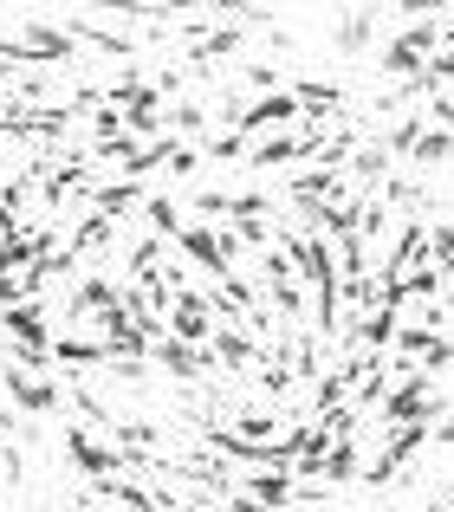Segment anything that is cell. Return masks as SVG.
Instances as JSON below:
<instances>
[{
  "label": "cell",
  "mask_w": 454,
  "mask_h": 512,
  "mask_svg": "<svg viewBox=\"0 0 454 512\" xmlns=\"http://www.w3.org/2000/svg\"><path fill=\"white\" fill-rule=\"evenodd\" d=\"M78 512H117V506H98V500H85V506H78Z\"/></svg>",
  "instance_id": "obj_34"
},
{
  "label": "cell",
  "mask_w": 454,
  "mask_h": 512,
  "mask_svg": "<svg viewBox=\"0 0 454 512\" xmlns=\"http://www.w3.org/2000/svg\"><path fill=\"white\" fill-rule=\"evenodd\" d=\"M422 117L442 124V130H454V98H429V104H422Z\"/></svg>",
  "instance_id": "obj_30"
},
{
  "label": "cell",
  "mask_w": 454,
  "mask_h": 512,
  "mask_svg": "<svg viewBox=\"0 0 454 512\" xmlns=\"http://www.w3.org/2000/svg\"><path fill=\"white\" fill-rule=\"evenodd\" d=\"M416 266H429V221H409L403 234H396L390 260H383V286H396V279H409Z\"/></svg>",
  "instance_id": "obj_10"
},
{
  "label": "cell",
  "mask_w": 454,
  "mask_h": 512,
  "mask_svg": "<svg viewBox=\"0 0 454 512\" xmlns=\"http://www.w3.org/2000/svg\"><path fill=\"white\" fill-rule=\"evenodd\" d=\"M85 124H91V143H111V137H124V111H117V104H98V111H91Z\"/></svg>",
  "instance_id": "obj_26"
},
{
  "label": "cell",
  "mask_w": 454,
  "mask_h": 512,
  "mask_svg": "<svg viewBox=\"0 0 454 512\" xmlns=\"http://www.w3.org/2000/svg\"><path fill=\"white\" fill-rule=\"evenodd\" d=\"M442 409L448 402L435 396V383H429V370H409V376H396L390 383V396H383V428H409V422H442Z\"/></svg>",
  "instance_id": "obj_2"
},
{
  "label": "cell",
  "mask_w": 454,
  "mask_h": 512,
  "mask_svg": "<svg viewBox=\"0 0 454 512\" xmlns=\"http://www.w3.org/2000/svg\"><path fill=\"white\" fill-rule=\"evenodd\" d=\"M442 156H454V130L429 124V130H422V143H416V150H409V163H416V169H435V163H442Z\"/></svg>",
  "instance_id": "obj_23"
},
{
  "label": "cell",
  "mask_w": 454,
  "mask_h": 512,
  "mask_svg": "<svg viewBox=\"0 0 454 512\" xmlns=\"http://www.w3.org/2000/svg\"><path fill=\"white\" fill-rule=\"evenodd\" d=\"M221 506H227V512H273V506H260V500H247V493H240V487H234V493H227V500H221Z\"/></svg>",
  "instance_id": "obj_32"
},
{
  "label": "cell",
  "mask_w": 454,
  "mask_h": 512,
  "mask_svg": "<svg viewBox=\"0 0 454 512\" xmlns=\"http://www.w3.org/2000/svg\"><path fill=\"white\" fill-rule=\"evenodd\" d=\"M208 350H215V363H221L227 376L260 370V357H266V350L253 344V331H247V325H221V318H215V338H208Z\"/></svg>",
  "instance_id": "obj_7"
},
{
  "label": "cell",
  "mask_w": 454,
  "mask_h": 512,
  "mask_svg": "<svg viewBox=\"0 0 454 512\" xmlns=\"http://www.w3.org/2000/svg\"><path fill=\"white\" fill-rule=\"evenodd\" d=\"M0 396L26 415H52V409H65L72 383H65V376H39V370H26V363H0Z\"/></svg>",
  "instance_id": "obj_3"
},
{
  "label": "cell",
  "mask_w": 454,
  "mask_h": 512,
  "mask_svg": "<svg viewBox=\"0 0 454 512\" xmlns=\"http://www.w3.org/2000/svg\"><path fill=\"white\" fill-rule=\"evenodd\" d=\"M227 428L247 441H279V409H260V402H240L234 415H227Z\"/></svg>",
  "instance_id": "obj_16"
},
{
  "label": "cell",
  "mask_w": 454,
  "mask_h": 512,
  "mask_svg": "<svg viewBox=\"0 0 454 512\" xmlns=\"http://www.w3.org/2000/svg\"><path fill=\"white\" fill-rule=\"evenodd\" d=\"M163 124H169V137H182V143H202L208 137V104H195V98H176L163 111Z\"/></svg>",
  "instance_id": "obj_15"
},
{
  "label": "cell",
  "mask_w": 454,
  "mask_h": 512,
  "mask_svg": "<svg viewBox=\"0 0 454 512\" xmlns=\"http://www.w3.org/2000/svg\"><path fill=\"white\" fill-rule=\"evenodd\" d=\"M429 435H435V448H454V422H435Z\"/></svg>",
  "instance_id": "obj_33"
},
{
  "label": "cell",
  "mask_w": 454,
  "mask_h": 512,
  "mask_svg": "<svg viewBox=\"0 0 454 512\" xmlns=\"http://www.w3.org/2000/svg\"><path fill=\"white\" fill-rule=\"evenodd\" d=\"M247 500H260V506H273V512H292L299 506V480L292 474H279V467H247V480H234Z\"/></svg>",
  "instance_id": "obj_9"
},
{
  "label": "cell",
  "mask_w": 454,
  "mask_h": 512,
  "mask_svg": "<svg viewBox=\"0 0 454 512\" xmlns=\"http://www.w3.org/2000/svg\"><path fill=\"white\" fill-rule=\"evenodd\" d=\"M422 130H429V117H422V111H409V117H396V124L390 130H383V150H390V156H409V150H416V143H422Z\"/></svg>",
  "instance_id": "obj_21"
},
{
  "label": "cell",
  "mask_w": 454,
  "mask_h": 512,
  "mask_svg": "<svg viewBox=\"0 0 454 512\" xmlns=\"http://www.w3.org/2000/svg\"><path fill=\"white\" fill-rule=\"evenodd\" d=\"M20 435V409H13V402H0V441H13Z\"/></svg>",
  "instance_id": "obj_31"
},
{
  "label": "cell",
  "mask_w": 454,
  "mask_h": 512,
  "mask_svg": "<svg viewBox=\"0 0 454 512\" xmlns=\"http://www.w3.org/2000/svg\"><path fill=\"white\" fill-rule=\"evenodd\" d=\"M117 299H124V286L104 279V273H91V279H78V286H72V318H98L104 305H117Z\"/></svg>",
  "instance_id": "obj_14"
},
{
  "label": "cell",
  "mask_w": 454,
  "mask_h": 512,
  "mask_svg": "<svg viewBox=\"0 0 454 512\" xmlns=\"http://www.w3.org/2000/svg\"><path fill=\"white\" fill-rule=\"evenodd\" d=\"M195 150H202V163H247L253 143L240 137V130H208V137L195 143Z\"/></svg>",
  "instance_id": "obj_19"
},
{
  "label": "cell",
  "mask_w": 454,
  "mask_h": 512,
  "mask_svg": "<svg viewBox=\"0 0 454 512\" xmlns=\"http://www.w3.org/2000/svg\"><path fill=\"white\" fill-rule=\"evenodd\" d=\"M195 163H202V150H195V143H182V150L169 156V169H163V175H169V182H189V175H195Z\"/></svg>",
  "instance_id": "obj_28"
},
{
  "label": "cell",
  "mask_w": 454,
  "mask_h": 512,
  "mask_svg": "<svg viewBox=\"0 0 454 512\" xmlns=\"http://www.w3.org/2000/svg\"><path fill=\"white\" fill-rule=\"evenodd\" d=\"M111 240H117V221H104V214H85V221H78V234H72V253H78V260H98Z\"/></svg>",
  "instance_id": "obj_18"
},
{
  "label": "cell",
  "mask_w": 454,
  "mask_h": 512,
  "mask_svg": "<svg viewBox=\"0 0 454 512\" xmlns=\"http://www.w3.org/2000/svg\"><path fill=\"white\" fill-rule=\"evenodd\" d=\"M240 26H247V20H227V26H215L208 39H195V46H189V72H202V65H221V59H234V52H240Z\"/></svg>",
  "instance_id": "obj_13"
},
{
  "label": "cell",
  "mask_w": 454,
  "mask_h": 512,
  "mask_svg": "<svg viewBox=\"0 0 454 512\" xmlns=\"http://www.w3.org/2000/svg\"><path fill=\"white\" fill-rule=\"evenodd\" d=\"M253 376H260V389H266V396H286V389L299 383V376H292V363H260Z\"/></svg>",
  "instance_id": "obj_27"
},
{
  "label": "cell",
  "mask_w": 454,
  "mask_h": 512,
  "mask_svg": "<svg viewBox=\"0 0 454 512\" xmlns=\"http://www.w3.org/2000/svg\"><path fill=\"white\" fill-rule=\"evenodd\" d=\"M370 39H377V7H351L338 20V52H351V59H357Z\"/></svg>",
  "instance_id": "obj_17"
},
{
  "label": "cell",
  "mask_w": 454,
  "mask_h": 512,
  "mask_svg": "<svg viewBox=\"0 0 454 512\" xmlns=\"http://www.w3.org/2000/svg\"><path fill=\"white\" fill-rule=\"evenodd\" d=\"M72 39H91V46H98V52H111V59H130V52H137V46H130L124 33H111V26H98L91 13H78V20H72Z\"/></svg>",
  "instance_id": "obj_20"
},
{
  "label": "cell",
  "mask_w": 454,
  "mask_h": 512,
  "mask_svg": "<svg viewBox=\"0 0 454 512\" xmlns=\"http://www.w3.org/2000/svg\"><path fill=\"white\" fill-rule=\"evenodd\" d=\"M104 98H111L117 111H124V130H130L137 143H156V137H163V111H169V104H163V91H156L150 78L124 72L111 91H104Z\"/></svg>",
  "instance_id": "obj_1"
},
{
  "label": "cell",
  "mask_w": 454,
  "mask_h": 512,
  "mask_svg": "<svg viewBox=\"0 0 454 512\" xmlns=\"http://www.w3.org/2000/svg\"><path fill=\"white\" fill-rule=\"evenodd\" d=\"M279 201L266 195V188H240V195H227V221H266Z\"/></svg>",
  "instance_id": "obj_24"
},
{
  "label": "cell",
  "mask_w": 454,
  "mask_h": 512,
  "mask_svg": "<svg viewBox=\"0 0 454 512\" xmlns=\"http://www.w3.org/2000/svg\"><path fill=\"white\" fill-rule=\"evenodd\" d=\"M169 338L208 344V338H215V305H208L202 292H176V305H169Z\"/></svg>",
  "instance_id": "obj_8"
},
{
  "label": "cell",
  "mask_w": 454,
  "mask_h": 512,
  "mask_svg": "<svg viewBox=\"0 0 454 512\" xmlns=\"http://www.w3.org/2000/svg\"><path fill=\"white\" fill-rule=\"evenodd\" d=\"M299 98H292V91H273V98H253L247 104V117H240V137H273V130H292V124H299Z\"/></svg>",
  "instance_id": "obj_6"
},
{
  "label": "cell",
  "mask_w": 454,
  "mask_h": 512,
  "mask_svg": "<svg viewBox=\"0 0 454 512\" xmlns=\"http://www.w3.org/2000/svg\"><path fill=\"white\" fill-rule=\"evenodd\" d=\"M65 461H72L85 480H111V474H124V448H117V441H98L91 428H65Z\"/></svg>",
  "instance_id": "obj_4"
},
{
  "label": "cell",
  "mask_w": 454,
  "mask_h": 512,
  "mask_svg": "<svg viewBox=\"0 0 454 512\" xmlns=\"http://www.w3.org/2000/svg\"><path fill=\"white\" fill-rule=\"evenodd\" d=\"M150 201V182H137V175H117V182L91 188V214H104V221H124L130 208H143Z\"/></svg>",
  "instance_id": "obj_12"
},
{
  "label": "cell",
  "mask_w": 454,
  "mask_h": 512,
  "mask_svg": "<svg viewBox=\"0 0 454 512\" xmlns=\"http://www.w3.org/2000/svg\"><path fill=\"white\" fill-rule=\"evenodd\" d=\"M240 78H247L253 91H286V78H279L273 65H240Z\"/></svg>",
  "instance_id": "obj_29"
},
{
  "label": "cell",
  "mask_w": 454,
  "mask_h": 512,
  "mask_svg": "<svg viewBox=\"0 0 454 512\" xmlns=\"http://www.w3.org/2000/svg\"><path fill=\"white\" fill-rule=\"evenodd\" d=\"M150 357H156V370H169L176 383H208V376L221 370L208 344H182V338H163V344L150 350Z\"/></svg>",
  "instance_id": "obj_5"
},
{
  "label": "cell",
  "mask_w": 454,
  "mask_h": 512,
  "mask_svg": "<svg viewBox=\"0 0 454 512\" xmlns=\"http://www.w3.org/2000/svg\"><path fill=\"white\" fill-rule=\"evenodd\" d=\"M448 493H454V474H448Z\"/></svg>",
  "instance_id": "obj_35"
},
{
  "label": "cell",
  "mask_w": 454,
  "mask_h": 512,
  "mask_svg": "<svg viewBox=\"0 0 454 512\" xmlns=\"http://www.w3.org/2000/svg\"><path fill=\"white\" fill-rule=\"evenodd\" d=\"M292 163H305V137H299V130H273V137H260L247 150L253 175H273V169H292Z\"/></svg>",
  "instance_id": "obj_11"
},
{
  "label": "cell",
  "mask_w": 454,
  "mask_h": 512,
  "mask_svg": "<svg viewBox=\"0 0 454 512\" xmlns=\"http://www.w3.org/2000/svg\"><path fill=\"white\" fill-rule=\"evenodd\" d=\"M189 208L202 227H221L227 221V188H202V195H189Z\"/></svg>",
  "instance_id": "obj_25"
},
{
  "label": "cell",
  "mask_w": 454,
  "mask_h": 512,
  "mask_svg": "<svg viewBox=\"0 0 454 512\" xmlns=\"http://www.w3.org/2000/svg\"><path fill=\"white\" fill-rule=\"evenodd\" d=\"M143 221H150V234H156V240H176L182 227H189V221L176 214V201H169V195H150V201H143Z\"/></svg>",
  "instance_id": "obj_22"
}]
</instances>
